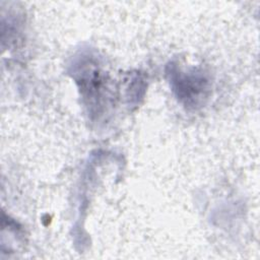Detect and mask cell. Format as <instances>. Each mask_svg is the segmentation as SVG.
<instances>
[{"label":"cell","mask_w":260,"mask_h":260,"mask_svg":"<svg viewBox=\"0 0 260 260\" xmlns=\"http://www.w3.org/2000/svg\"><path fill=\"white\" fill-rule=\"evenodd\" d=\"M170 81L178 99L188 107L199 106L206 98L208 81L206 77L197 71H183L177 66L170 68Z\"/></svg>","instance_id":"obj_1"}]
</instances>
